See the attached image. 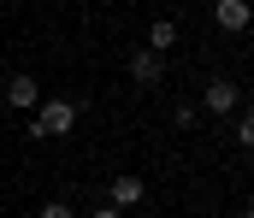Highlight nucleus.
I'll use <instances>...</instances> for the list:
<instances>
[{"mask_svg":"<svg viewBox=\"0 0 254 218\" xmlns=\"http://www.w3.org/2000/svg\"><path fill=\"white\" fill-rule=\"evenodd\" d=\"M95 218H119V207H95Z\"/></svg>","mask_w":254,"mask_h":218,"instance_id":"nucleus-10","label":"nucleus"},{"mask_svg":"<svg viewBox=\"0 0 254 218\" xmlns=\"http://www.w3.org/2000/svg\"><path fill=\"white\" fill-rule=\"evenodd\" d=\"M237 218H254V207H249V213H237Z\"/></svg>","mask_w":254,"mask_h":218,"instance_id":"nucleus-11","label":"nucleus"},{"mask_svg":"<svg viewBox=\"0 0 254 218\" xmlns=\"http://www.w3.org/2000/svg\"><path fill=\"white\" fill-rule=\"evenodd\" d=\"M71 130H77V106H71V100H60V94H42L30 136H36V142H48V136H71Z\"/></svg>","mask_w":254,"mask_h":218,"instance_id":"nucleus-1","label":"nucleus"},{"mask_svg":"<svg viewBox=\"0 0 254 218\" xmlns=\"http://www.w3.org/2000/svg\"><path fill=\"white\" fill-rule=\"evenodd\" d=\"M42 218H77V213H71L65 201H48V207H42Z\"/></svg>","mask_w":254,"mask_h":218,"instance_id":"nucleus-9","label":"nucleus"},{"mask_svg":"<svg viewBox=\"0 0 254 218\" xmlns=\"http://www.w3.org/2000/svg\"><path fill=\"white\" fill-rule=\"evenodd\" d=\"M213 18H219V30L243 36V30H249V18H254V6H249V0H213Z\"/></svg>","mask_w":254,"mask_h":218,"instance_id":"nucleus-5","label":"nucleus"},{"mask_svg":"<svg viewBox=\"0 0 254 218\" xmlns=\"http://www.w3.org/2000/svg\"><path fill=\"white\" fill-rule=\"evenodd\" d=\"M130 77H136L142 88H160V77H166V53H154V47H136V53H130Z\"/></svg>","mask_w":254,"mask_h":218,"instance_id":"nucleus-3","label":"nucleus"},{"mask_svg":"<svg viewBox=\"0 0 254 218\" xmlns=\"http://www.w3.org/2000/svg\"><path fill=\"white\" fill-rule=\"evenodd\" d=\"M148 47H154V53L178 47V24H172V18H154V30H148Z\"/></svg>","mask_w":254,"mask_h":218,"instance_id":"nucleus-7","label":"nucleus"},{"mask_svg":"<svg viewBox=\"0 0 254 218\" xmlns=\"http://www.w3.org/2000/svg\"><path fill=\"white\" fill-rule=\"evenodd\" d=\"M237 147H249V153H254V112L237 118Z\"/></svg>","mask_w":254,"mask_h":218,"instance_id":"nucleus-8","label":"nucleus"},{"mask_svg":"<svg viewBox=\"0 0 254 218\" xmlns=\"http://www.w3.org/2000/svg\"><path fill=\"white\" fill-rule=\"evenodd\" d=\"M249 6H254V0H249Z\"/></svg>","mask_w":254,"mask_h":218,"instance_id":"nucleus-12","label":"nucleus"},{"mask_svg":"<svg viewBox=\"0 0 254 218\" xmlns=\"http://www.w3.org/2000/svg\"><path fill=\"white\" fill-rule=\"evenodd\" d=\"M107 195H113V207L125 213V207H142V195H148V183H142L136 171H119V177L107 183Z\"/></svg>","mask_w":254,"mask_h":218,"instance_id":"nucleus-4","label":"nucleus"},{"mask_svg":"<svg viewBox=\"0 0 254 218\" xmlns=\"http://www.w3.org/2000/svg\"><path fill=\"white\" fill-rule=\"evenodd\" d=\"M201 106H207V112H237V83H231V77H213V83L201 88Z\"/></svg>","mask_w":254,"mask_h":218,"instance_id":"nucleus-6","label":"nucleus"},{"mask_svg":"<svg viewBox=\"0 0 254 218\" xmlns=\"http://www.w3.org/2000/svg\"><path fill=\"white\" fill-rule=\"evenodd\" d=\"M6 106H18V112H36V106H42V83H36L30 71L6 77Z\"/></svg>","mask_w":254,"mask_h":218,"instance_id":"nucleus-2","label":"nucleus"}]
</instances>
